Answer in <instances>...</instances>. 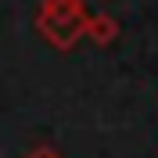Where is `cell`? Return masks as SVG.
Instances as JSON below:
<instances>
[{
  "instance_id": "1",
  "label": "cell",
  "mask_w": 158,
  "mask_h": 158,
  "mask_svg": "<svg viewBox=\"0 0 158 158\" xmlns=\"http://www.w3.org/2000/svg\"><path fill=\"white\" fill-rule=\"evenodd\" d=\"M115 29H118V25L108 18V15H97V18H90L86 25H83V32H90V36L97 40V43H108V40L115 36Z\"/></svg>"
},
{
  "instance_id": "2",
  "label": "cell",
  "mask_w": 158,
  "mask_h": 158,
  "mask_svg": "<svg viewBox=\"0 0 158 158\" xmlns=\"http://www.w3.org/2000/svg\"><path fill=\"white\" fill-rule=\"evenodd\" d=\"M29 158H54L50 151H36V155H29Z\"/></svg>"
}]
</instances>
